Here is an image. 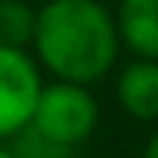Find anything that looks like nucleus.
Instances as JSON below:
<instances>
[{
    "instance_id": "f03ea898",
    "label": "nucleus",
    "mask_w": 158,
    "mask_h": 158,
    "mask_svg": "<svg viewBox=\"0 0 158 158\" xmlns=\"http://www.w3.org/2000/svg\"><path fill=\"white\" fill-rule=\"evenodd\" d=\"M97 116H100V106L90 87L71 81H52V84H42L39 90L29 129L55 145L74 148L97 129Z\"/></svg>"
},
{
    "instance_id": "20e7f679",
    "label": "nucleus",
    "mask_w": 158,
    "mask_h": 158,
    "mask_svg": "<svg viewBox=\"0 0 158 158\" xmlns=\"http://www.w3.org/2000/svg\"><path fill=\"white\" fill-rule=\"evenodd\" d=\"M119 35V48L135 58L158 61V0H119L113 16Z\"/></svg>"
},
{
    "instance_id": "0eeeda50",
    "label": "nucleus",
    "mask_w": 158,
    "mask_h": 158,
    "mask_svg": "<svg viewBox=\"0 0 158 158\" xmlns=\"http://www.w3.org/2000/svg\"><path fill=\"white\" fill-rule=\"evenodd\" d=\"M10 142H13L10 152L16 155V158H68V155H71V148L55 145V142L42 139V135H39V132H32L29 126H26L23 132H16Z\"/></svg>"
},
{
    "instance_id": "f257e3e1",
    "label": "nucleus",
    "mask_w": 158,
    "mask_h": 158,
    "mask_svg": "<svg viewBox=\"0 0 158 158\" xmlns=\"http://www.w3.org/2000/svg\"><path fill=\"white\" fill-rule=\"evenodd\" d=\"M32 45L55 81L90 87L113 71L119 35L103 0H48L35 10Z\"/></svg>"
},
{
    "instance_id": "6e6552de",
    "label": "nucleus",
    "mask_w": 158,
    "mask_h": 158,
    "mask_svg": "<svg viewBox=\"0 0 158 158\" xmlns=\"http://www.w3.org/2000/svg\"><path fill=\"white\" fill-rule=\"evenodd\" d=\"M142 158H158V132L148 139V145H145V152H142Z\"/></svg>"
},
{
    "instance_id": "7ed1b4c3",
    "label": "nucleus",
    "mask_w": 158,
    "mask_h": 158,
    "mask_svg": "<svg viewBox=\"0 0 158 158\" xmlns=\"http://www.w3.org/2000/svg\"><path fill=\"white\" fill-rule=\"evenodd\" d=\"M42 90L39 64L26 48L0 45V142L23 132Z\"/></svg>"
},
{
    "instance_id": "39448f33",
    "label": "nucleus",
    "mask_w": 158,
    "mask_h": 158,
    "mask_svg": "<svg viewBox=\"0 0 158 158\" xmlns=\"http://www.w3.org/2000/svg\"><path fill=\"white\" fill-rule=\"evenodd\" d=\"M116 100L132 119L155 123L158 119V61L135 58L116 77Z\"/></svg>"
},
{
    "instance_id": "423d86ee",
    "label": "nucleus",
    "mask_w": 158,
    "mask_h": 158,
    "mask_svg": "<svg viewBox=\"0 0 158 158\" xmlns=\"http://www.w3.org/2000/svg\"><path fill=\"white\" fill-rule=\"evenodd\" d=\"M35 32V10L26 0H0V45L3 48H26L32 45Z\"/></svg>"
},
{
    "instance_id": "1a4fd4ad",
    "label": "nucleus",
    "mask_w": 158,
    "mask_h": 158,
    "mask_svg": "<svg viewBox=\"0 0 158 158\" xmlns=\"http://www.w3.org/2000/svg\"><path fill=\"white\" fill-rule=\"evenodd\" d=\"M0 158H16V155L10 152V145H3V142H0Z\"/></svg>"
}]
</instances>
